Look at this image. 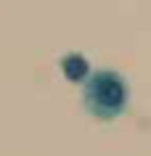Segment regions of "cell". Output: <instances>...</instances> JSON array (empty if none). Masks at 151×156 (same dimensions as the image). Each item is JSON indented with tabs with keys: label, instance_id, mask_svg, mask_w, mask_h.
I'll return each instance as SVG.
<instances>
[{
	"label": "cell",
	"instance_id": "1",
	"mask_svg": "<svg viewBox=\"0 0 151 156\" xmlns=\"http://www.w3.org/2000/svg\"><path fill=\"white\" fill-rule=\"evenodd\" d=\"M80 101L95 122H117L130 106V85L117 69H93L82 82Z\"/></svg>",
	"mask_w": 151,
	"mask_h": 156
},
{
	"label": "cell",
	"instance_id": "2",
	"mask_svg": "<svg viewBox=\"0 0 151 156\" xmlns=\"http://www.w3.org/2000/svg\"><path fill=\"white\" fill-rule=\"evenodd\" d=\"M61 72H64V77H67L69 82L74 85H82L85 80H88V74L93 72L90 64H88V58L82 56V53H77V50H72V53H67V56L59 61Z\"/></svg>",
	"mask_w": 151,
	"mask_h": 156
}]
</instances>
